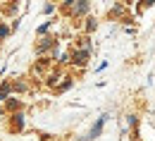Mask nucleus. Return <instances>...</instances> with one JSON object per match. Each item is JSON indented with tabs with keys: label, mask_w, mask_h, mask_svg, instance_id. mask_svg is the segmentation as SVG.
<instances>
[{
	"label": "nucleus",
	"mask_w": 155,
	"mask_h": 141,
	"mask_svg": "<svg viewBox=\"0 0 155 141\" xmlns=\"http://www.w3.org/2000/svg\"><path fill=\"white\" fill-rule=\"evenodd\" d=\"M105 120H107V117H105V115H103V117H100V120L96 122V127H93V129H91V139H96L98 134H100V129H103V124H105Z\"/></svg>",
	"instance_id": "1"
},
{
	"label": "nucleus",
	"mask_w": 155,
	"mask_h": 141,
	"mask_svg": "<svg viewBox=\"0 0 155 141\" xmlns=\"http://www.w3.org/2000/svg\"><path fill=\"white\" fill-rule=\"evenodd\" d=\"M74 62L77 65H86L88 62V50H79L77 55H74Z\"/></svg>",
	"instance_id": "2"
},
{
	"label": "nucleus",
	"mask_w": 155,
	"mask_h": 141,
	"mask_svg": "<svg viewBox=\"0 0 155 141\" xmlns=\"http://www.w3.org/2000/svg\"><path fill=\"white\" fill-rule=\"evenodd\" d=\"M86 7H88L86 2H79V5H77V12H86Z\"/></svg>",
	"instance_id": "3"
},
{
	"label": "nucleus",
	"mask_w": 155,
	"mask_h": 141,
	"mask_svg": "<svg viewBox=\"0 0 155 141\" xmlns=\"http://www.w3.org/2000/svg\"><path fill=\"white\" fill-rule=\"evenodd\" d=\"M0 36H7V26H0Z\"/></svg>",
	"instance_id": "4"
}]
</instances>
